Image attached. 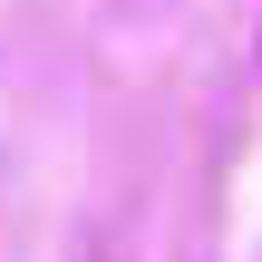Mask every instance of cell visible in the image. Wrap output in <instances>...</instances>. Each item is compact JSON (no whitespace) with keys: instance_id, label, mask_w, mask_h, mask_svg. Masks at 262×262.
Listing matches in <instances>:
<instances>
[]
</instances>
